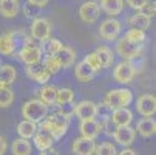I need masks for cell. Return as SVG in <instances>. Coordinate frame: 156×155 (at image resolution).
Wrapping results in <instances>:
<instances>
[{
    "label": "cell",
    "instance_id": "6da1fadb",
    "mask_svg": "<svg viewBox=\"0 0 156 155\" xmlns=\"http://www.w3.org/2000/svg\"><path fill=\"white\" fill-rule=\"evenodd\" d=\"M48 107L43 101H40L39 98H34V99H30L27 101L23 105H22V116L23 120H28V121H33L36 124H40L43 120L48 116Z\"/></svg>",
    "mask_w": 156,
    "mask_h": 155
},
{
    "label": "cell",
    "instance_id": "7a4b0ae2",
    "mask_svg": "<svg viewBox=\"0 0 156 155\" xmlns=\"http://www.w3.org/2000/svg\"><path fill=\"white\" fill-rule=\"evenodd\" d=\"M68 126H70V120L65 118V116H62V115H59V113H51V115H48L45 120L39 124V127H43V129L50 130L51 134L54 135L56 140L62 138V137L66 134Z\"/></svg>",
    "mask_w": 156,
    "mask_h": 155
},
{
    "label": "cell",
    "instance_id": "3957f363",
    "mask_svg": "<svg viewBox=\"0 0 156 155\" xmlns=\"http://www.w3.org/2000/svg\"><path fill=\"white\" fill-rule=\"evenodd\" d=\"M42 56H43V50L40 43H37V40H33L28 45H22V48L17 51L19 61L25 65L42 64V59H43Z\"/></svg>",
    "mask_w": 156,
    "mask_h": 155
},
{
    "label": "cell",
    "instance_id": "277c9868",
    "mask_svg": "<svg viewBox=\"0 0 156 155\" xmlns=\"http://www.w3.org/2000/svg\"><path fill=\"white\" fill-rule=\"evenodd\" d=\"M104 101L113 110L128 107L133 102V93H131L130 88H113V90L107 92Z\"/></svg>",
    "mask_w": 156,
    "mask_h": 155
},
{
    "label": "cell",
    "instance_id": "5b68a950",
    "mask_svg": "<svg viewBox=\"0 0 156 155\" xmlns=\"http://www.w3.org/2000/svg\"><path fill=\"white\" fill-rule=\"evenodd\" d=\"M144 45H138V43H131L125 37L118 39L116 43V53L124 59V61H135L139 56H142Z\"/></svg>",
    "mask_w": 156,
    "mask_h": 155
},
{
    "label": "cell",
    "instance_id": "8992f818",
    "mask_svg": "<svg viewBox=\"0 0 156 155\" xmlns=\"http://www.w3.org/2000/svg\"><path fill=\"white\" fill-rule=\"evenodd\" d=\"M31 36L34 40L37 42H45L48 39H51V33H53V27L50 24V20H47L45 17H36L31 24Z\"/></svg>",
    "mask_w": 156,
    "mask_h": 155
},
{
    "label": "cell",
    "instance_id": "52a82bcc",
    "mask_svg": "<svg viewBox=\"0 0 156 155\" xmlns=\"http://www.w3.org/2000/svg\"><path fill=\"white\" fill-rule=\"evenodd\" d=\"M136 67L131 61H122L113 68V79L119 84H130L136 76Z\"/></svg>",
    "mask_w": 156,
    "mask_h": 155
},
{
    "label": "cell",
    "instance_id": "ba28073f",
    "mask_svg": "<svg viewBox=\"0 0 156 155\" xmlns=\"http://www.w3.org/2000/svg\"><path fill=\"white\" fill-rule=\"evenodd\" d=\"M136 110L144 118H151L156 113V96L145 93L136 99Z\"/></svg>",
    "mask_w": 156,
    "mask_h": 155
},
{
    "label": "cell",
    "instance_id": "9c48e42d",
    "mask_svg": "<svg viewBox=\"0 0 156 155\" xmlns=\"http://www.w3.org/2000/svg\"><path fill=\"white\" fill-rule=\"evenodd\" d=\"M122 30V25L118 19H107L99 27V36L105 40H116L119 33Z\"/></svg>",
    "mask_w": 156,
    "mask_h": 155
},
{
    "label": "cell",
    "instance_id": "30bf717a",
    "mask_svg": "<svg viewBox=\"0 0 156 155\" xmlns=\"http://www.w3.org/2000/svg\"><path fill=\"white\" fill-rule=\"evenodd\" d=\"M54 141H56L54 135L51 134L50 130L43 129V127H39V129H37L36 135H34V138H33V143H34V146H36V149H37L39 152H43V150L51 149L53 144H54Z\"/></svg>",
    "mask_w": 156,
    "mask_h": 155
},
{
    "label": "cell",
    "instance_id": "8fae6325",
    "mask_svg": "<svg viewBox=\"0 0 156 155\" xmlns=\"http://www.w3.org/2000/svg\"><path fill=\"white\" fill-rule=\"evenodd\" d=\"M79 130H80V135L85 138H90V140H96L101 132H102V123L98 121L96 118L91 120H82L79 124Z\"/></svg>",
    "mask_w": 156,
    "mask_h": 155
},
{
    "label": "cell",
    "instance_id": "7c38bea8",
    "mask_svg": "<svg viewBox=\"0 0 156 155\" xmlns=\"http://www.w3.org/2000/svg\"><path fill=\"white\" fill-rule=\"evenodd\" d=\"M101 14V6L96 2H85L79 8V17L85 24H94L99 19Z\"/></svg>",
    "mask_w": 156,
    "mask_h": 155
},
{
    "label": "cell",
    "instance_id": "4fadbf2b",
    "mask_svg": "<svg viewBox=\"0 0 156 155\" xmlns=\"http://www.w3.org/2000/svg\"><path fill=\"white\" fill-rule=\"evenodd\" d=\"M25 72H27V75H28V78H30L31 81H34V82H37V84H40V85L48 84V81H50L51 76H53L45 67H43L42 64H37V65H27Z\"/></svg>",
    "mask_w": 156,
    "mask_h": 155
},
{
    "label": "cell",
    "instance_id": "5bb4252c",
    "mask_svg": "<svg viewBox=\"0 0 156 155\" xmlns=\"http://www.w3.org/2000/svg\"><path fill=\"white\" fill-rule=\"evenodd\" d=\"M96 147H98V144L94 143V140L80 137V138H76L73 141L71 152L74 155H94L96 153Z\"/></svg>",
    "mask_w": 156,
    "mask_h": 155
},
{
    "label": "cell",
    "instance_id": "9a60e30c",
    "mask_svg": "<svg viewBox=\"0 0 156 155\" xmlns=\"http://www.w3.org/2000/svg\"><path fill=\"white\" fill-rule=\"evenodd\" d=\"M135 138H136V129H133L131 126L118 127L113 135V140L124 147H130L133 144V141H135Z\"/></svg>",
    "mask_w": 156,
    "mask_h": 155
},
{
    "label": "cell",
    "instance_id": "2e32d148",
    "mask_svg": "<svg viewBox=\"0 0 156 155\" xmlns=\"http://www.w3.org/2000/svg\"><path fill=\"white\" fill-rule=\"evenodd\" d=\"M76 116L82 120H91L98 116V104L93 101H80L76 104Z\"/></svg>",
    "mask_w": 156,
    "mask_h": 155
},
{
    "label": "cell",
    "instance_id": "e0dca14e",
    "mask_svg": "<svg viewBox=\"0 0 156 155\" xmlns=\"http://www.w3.org/2000/svg\"><path fill=\"white\" fill-rule=\"evenodd\" d=\"M57 92L59 88L56 85H51V84H45L39 88L37 92V96L40 101H43L47 105H56L57 104Z\"/></svg>",
    "mask_w": 156,
    "mask_h": 155
},
{
    "label": "cell",
    "instance_id": "ac0fdd59",
    "mask_svg": "<svg viewBox=\"0 0 156 155\" xmlns=\"http://www.w3.org/2000/svg\"><path fill=\"white\" fill-rule=\"evenodd\" d=\"M17 39L12 33H5L0 36V54L2 56H12L17 51Z\"/></svg>",
    "mask_w": 156,
    "mask_h": 155
},
{
    "label": "cell",
    "instance_id": "d6986e66",
    "mask_svg": "<svg viewBox=\"0 0 156 155\" xmlns=\"http://www.w3.org/2000/svg\"><path fill=\"white\" fill-rule=\"evenodd\" d=\"M111 121H113L118 127L122 126H130L133 121V112L128 107H122V109H116L111 113Z\"/></svg>",
    "mask_w": 156,
    "mask_h": 155
},
{
    "label": "cell",
    "instance_id": "ffe728a7",
    "mask_svg": "<svg viewBox=\"0 0 156 155\" xmlns=\"http://www.w3.org/2000/svg\"><path fill=\"white\" fill-rule=\"evenodd\" d=\"M94 75H96V72L85 61L76 64V67H74V78L79 82H90L94 78Z\"/></svg>",
    "mask_w": 156,
    "mask_h": 155
},
{
    "label": "cell",
    "instance_id": "44dd1931",
    "mask_svg": "<svg viewBox=\"0 0 156 155\" xmlns=\"http://www.w3.org/2000/svg\"><path fill=\"white\" fill-rule=\"evenodd\" d=\"M20 11L19 0H0V16L5 19H14Z\"/></svg>",
    "mask_w": 156,
    "mask_h": 155
},
{
    "label": "cell",
    "instance_id": "7402d4cb",
    "mask_svg": "<svg viewBox=\"0 0 156 155\" xmlns=\"http://www.w3.org/2000/svg\"><path fill=\"white\" fill-rule=\"evenodd\" d=\"M150 24H151V17L147 16L145 13H142V11H138L136 14L128 17V25L131 28H136V30H144L145 31L150 27Z\"/></svg>",
    "mask_w": 156,
    "mask_h": 155
},
{
    "label": "cell",
    "instance_id": "603a6c76",
    "mask_svg": "<svg viewBox=\"0 0 156 155\" xmlns=\"http://www.w3.org/2000/svg\"><path fill=\"white\" fill-rule=\"evenodd\" d=\"M17 78V70L9 64H5L0 67V88L2 87H11Z\"/></svg>",
    "mask_w": 156,
    "mask_h": 155
},
{
    "label": "cell",
    "instance_id": "cb8c5ba5",
    "mask_svg": "<svg viewBox=\"0 0 156 155\" xmlns=\"http://www.w3.org/2000/svg\"><path fill=\"white\" fill-rule=\"evenodd\" d=\"M37 124L33 123V121H28V120H23L17 124V134H19V138H25V140H33L36 132H37Z\"/></svg>",
    "mask_w": 156,
    "mask_h": 155
},
{
    "label": "cell",
    "instance_id": "d4e9b609",
    "mask_svg": "<svg viewBox=\"0 0 156 155\" xmlns=\"http://www.w3.org/2000/svg\"><path fill=\"white\" fill-rule=\"evenodd\" d=\"M138 134L144 138H150L156 134V121L153 118H142L136 126Z\"/></svg>",
    "mask_w": 156,
    "mask_h": 155
},
{
    "label": "cell",
    "instance_id": "484cf974",
    "mask_svg": "<svg viewBox=\"0 0 156 155\" xmlns=\"http://www.w3.org/2000/svg\"><path fill=\"white\" fill-rule=\"evenodd\" d=\"M101 9L107 13L108 16H118L124 9V0H101L99 3Z\"/></svg>",
    "mask_w": 156,
    "mask_h": 155
},
{
    "label": "cell",
    "instance_id": "4316f807",
    "mask_svg": "<svg viewBox=\"0 0 156 155\" xmlns=\"http://www.w3.org/2000/svg\"><path fill=\"white\" fill-rule=\"evenodd\" d=\"M33 144L30 140L25 138H17L11 143V153L12 155H31Z\"/></svg>",
    "mask_w": 156,
    "mask_h": 155
},
{
    "label": "cell",
    "instance_id": "83f0119b",
    "mask_svg": "<svg viewBox=\"0 0 156 155\" xmlns=\"http://www.w3.org/2000/svg\"><path fill=\"white\" fill-rule=\"evenodd\" d=\"M57 59L62 65V68H70L76 62V51L71 47H63L60 53L57 54Z\"/></svg>",
    "mask_w": 156,
    "mask_h": 155
},
{
    "label": "cell",
    "instance_id": "f1b7e54d",
    "mask_svg": "<svg viewBox=\"0 0 156 155\" xmlns=\"http://www.w3.org/2000/svg\"><path fill=\"white\" fill-rule=\"evenodd\" d=\"M63 48V43L59 39H48L45 42H42V50L47 56H57L60 53V50Z\"/></svg>",
    "mask_w": 156,
    "mask_h": 155
},
{
    "label": "cell",
    "instance_id": "f546056e",
    "mask_svg": "<svg viewBox=\"0 0 156 155\" xmlns=\"http://www.w3.org/2000/svg\"><path fill=\"white\" fill-rule=\"evenodd\" d=\"M96 53H98V56H99V59H101V62H102V65H104V68H108V67H111V65H113L115 56H113V51H111L108 47H105V45L98 47V48H96Z\"/></svg>",
    "mask_w": 156,
    "mask_h": 155
},
{
    "label": "cell",
    "instance_id": "4dcf8cb0",
    "mask_svg": "<svg viewBox=\"0 0 156 155\" xmlns=\"http://www.w3.org/2000/svg\"><path fill=\"white\" fill-rule=\"evenodd\" d=\"M42 65H43V67H45L51 75H56V73H59V72L62 70V65H60L57 56H45V57L42 59Z\"/></svg>",
    "mask_w": 156,
    "mask_h": 155
},
{
    "label": "cell",
    "instance_id": "1f68e13d",
    "mask_svg": "<svg viewBox=\"0 0 156 155\" xmlns=\"http://www.w3.org/2000/svg\"><path fill=\"white\" fill-rule=\"evenodd\" d=\"M124 37H125L128 42L138 43V45H142V43L145 42V39H147L145 31H144V30H136V28H130Z\"/></svg>",
    "mask_w": 156,
    "mask_h": 155
},
{
    "label": "cell",
    "instance_id": "d6a6232c",
    "mask_svg": "<svg viewBox=\"0 0 156 155\" xmlns=\"http://www.w3.org/2000/svg\"><path fill=\"white\" fill-rule=\"evenodd\" d=\"M14 102V92L11 87H2L0 88V109H6Z\"/></svg>",
    "mask_w": 156,
    "mask_h": 155
},
{
    "label": "cell",
    "instance_id": "836d02e7",
    "mask_svg": "<svg viewBox=\"0 0 156 155\" xmlns=\"http://www.w3.org/2000/svg\"><path fill=\"white\" fill-rule=\"evenodd\" d=\"M74 101V92L71 88H59L57 92V105L70 104Z\"/></svg>",
    "mask_w": 156,
    "mask_h": 155
},
{
    "label": "cell",
    "instance_id": "e575fe53",
    "mask_svg": "<svg viewBox=\"0 0 156 155\" xmlns=\"http://www.w3.org/2000/svg\"><path fill=\"white\" fill-rule=\"evenodd\" d=\"M83 61H85L88 65H90V67H91L96 73H99L101 70H104V65H102V62H101V59H99V56H98L96 51L88 53V54L83 57Z\"/></svg>",
    "mask_w": 156,
    "mask_h": 155
},
{
    "label": "cell",
    "instance_id": "d590c367",
    "mask_svg": "<svg viewBox=\"0 0 156 155\" xmlns=\"http://www.w3.org/2000/svg\"><path fill=\"white\" fill-rule=\"evenodd\" d=\"M94 155H118V150H116V146L113 143L104 141V143L98 144Z\"/></svg>",
    "mask_w": 156,
    "mask_h": 155
},
{
    "label": "cell",
    "instance_id": "8d00e7d4",
    "mask_svg": "<svg viewBox=\"0 0 156 155\" xmlns=\"http://www.w3.org/2000/svg\"><path fill=\"white\" fill-rule=\"evenodd\" d=\"M56 113L65 116V118H71L73 115H76V104L74 102H70V104H63V105H59L57 110H56Z\"/></svg>",
    "mask_w": 156,
    "mask_h": 155
},
{
    "label": "cell",
    "instance_id": "74e56055",
    "mask_svg": "<svg viewBox=\"0 0 156 155\" xmlns=\"http://www.w3.org/2000/svg\"><path fill=\"white\" fill-rule=\"evenodd\" d=\"M111 113H113V109H111L105 101L98 104V116L101 118V123L105 121V120H110L111 118Z\"/></svg>",
    "mask_w": 156,
    "mask_h": 155
},
{
    "label": "cell",
    "instance_id": "f35d334b",
    "mask_svg": "<svg viewBox=\"0 0 156 155\" xmlns=\"http://www.w3.org/2000/svg\"><path fill=\"white\" fill-rule=\"evenodd\" d=\"M116 129H118V126H116L113 121H111V118L102 121V132H104L105 135L113 137V135H115V132H116Z\"/></svg>",
    "mask_w": 156,
    "mask_h": 155
},
{
    "label": "cell",
    "instance_id": "ab89813d",
    "mask_svg": "<svg viewBox=\"0 0 156 155\" xmlns=\"http://www.w3.org/2000/svg\"><path fill=\"white\" fill-rule=\"evenodd\" d=\"M142 13H145L147 16L153 17L156 14V0H147L145 2V6L142 9Z\"/></svg>",
    "mask_w": 156,
    "mask_h": 155
},
{
    "label": "cell",
    "instance_id": "60d3db41",
    "mask_svg": "<svg viewBox=\"0 0 156 155\" xmlns=\"http://www.w3.org/2000/svg\"><path fill=\"white\" fill-rule=\"evenodd\" d=\"M125 2H127V5H128L130 8L136 9V11H142L147 0H125Z\"/></svg>",
    "mask_w": 156,
    "mask_h": 155
},
{
    "label": "cell",
    "instance_id": "b9f144b4",
    "mask_svg": "<svg viewBox=\"0 0 156 155\" xmlns=\"http://www.w3.org/2000/svg\"><path fill=\"white\" fill-rule=\"evenodd\" d=\"M50 0H28V3L33 5L34 8H45Z\"/></svg>",
    "mask_w": 156,
    "mask_h": 155
},
{
    "label": "cell",
    "instance_id": "7bdbcfd3",
    "mask_svg": "<svg viewBox=\"0 0 156 155\" xmlns=\"http://www.w3.org/2000/svg\"><path fill=\"white\" fill-rule=\"evenodd\" d=\"M8 150V141L3 135H0V155H5Z\"/></svg>",
    "mask_w": 156,
    "mask_h": 155
},
{
    "label": "cell",
    "instance_id": "ee69618b",
    "mask_svg": "<svg viewBox=\"0 0 156 155\" xmlns=\"http://www.w3.org/2000/svg\"><path fill=\"white\" fill-rule=\"evenodd\" d=\"M118 155H138L133 149H130V147H124L121 152H118Z\"/></svg>",
    "mask_w": 156,
    "mask_h": 155
},
{
    "label": "cell",
    "instance_id": "f6af8a7d",
    "mask_svg": "<svg viewBox=\"0 0 156 155\" xmlns=\"http://www.w3.org/2000/svg\"><path fill=\"white\" fill-rule=\"evenodd\" d=\"M39 155H60V153H59V150H56L54 147H51V149H48V150H43V152H40Z\"/></svg>",
    "mask_w": 156,
    "mask_h": 155
},
{
    "label": "cell",
    "instance_id": "bcb514c9",
    "mask_svg": "<svg viewBox=\"0 0 156 155\" xmlns=\"http://www.w3.org/2000/svg\"><path fill=\"white\" fill-rule=\"evenodd\" d=\"M0 67H2V61H0Z\"/></svg>",
    "mask_w": 156,
    "mask_h": 155
},
{
    "label": "cell",
    "instance_id": "7dc6e473",
    "mask_svg": "<svg viewBox=\"0 0 156 155\" xmlns=\"http://www.w3.org/2000/svg\"><path fill=\"white\" fill-rule=\"evenodd\" d=\"M154 135H156V134H154Z\"/></svg>",
    "mask_w": 156,
    "mask_h": 155
}]
</instances>
